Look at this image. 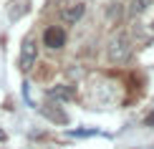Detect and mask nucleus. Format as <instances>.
Masks as SVG:
<instances>
[{"label":"nucleus","mask_w":154,"mask_h":149,"mask_svg":"<svg viewBox=\"0 0 154 149\" xmlns=\"http://www.w3.org/2000/svg\"><path fill=\"white\" fill-rule=\"evenodd\" d=\"M35 58H38L35 41H33V38H25L23 48H20V68L23 71H30V68H33V63H35Z\"/></svg>","instance_id":"obj_2"},{"label":"nucleus","mask_w":154,"mask_h":149,"mask_svg":"<svg viewBox=\"0 0 154 149\" xmlns=\"http://www.w3.org/2000/svg\"><path fill=\"white\" fill-rule=\"evenodd\" d=\"M106 56H109L111 63L129 61V56H131V38H129L126 30H116V33L111 36V41H109V46H106Z\"/></svg>","instance_id":"obj_1"},{"label":"nucleus","mask_w":154,"mask_h":149,"mask_svg":"<svg viewBox=\"0 0 154 149\" xmlns=\"http://www.w3.org/2000/svg\"><path fill=\"white\" fill-rule=\"evenodd\" d=\"M43 43H46L48 48H63L66 46V30L61 28V25H51L46 28V33H43Z\"/></svg>","instance_id":"obj_3"},{"label":"nucleus","mask_w":154,"mask_h":149,"mask_svg":"<svg viewBox=\"0 0 154 149\" xmlns=\"http://www.w3.org/2000/svg\"><path fill=\"white\" fill-rule=\"evenodd\" d=\"M43 114H46L51 121H58V124H66V121H68V116L63 114L58 106H53V104H46V106H43Z\"/></svg>","instance_id":"obj_6"},{"label":"nucleus","mask_w":154,"mask_h":149,"mask_svg":"<svg viewBox=\"0 0 154 149\" xmlns=\"http://www.w3.org/2000/svg\"><path fill=\"white\" fill-rule=\"evenodd\" d=\"M0 139H3V132H0Z\"/></svg>","instance_id":"obj_9"},{"label":"nucleus","mask_w":154,"mask_h":149,"mask_svg":"<svg viewBox=\"0 0 154 149\" xmlns=\"http://www.w3.org/2000/svg\"><path fill=\"white\" fill-rule=\"evenodd\" d=\"M76 96V88L68 86V83H58V86H53L48 91V99L51 101H71Z\"/></svg>","instance_id":"obj_4"},{"label":"nucleus","mask_w":154,"mask_h":149,"mask_svg":"<svg viewBox=\"0 0 154 149\" xmlns=\"http://www.w3.org/2000/svg\"><path fill=\"white\" fill-rule=\"evenodd\" d=\"M144 124H146V126H154V114H149V116H146V119H144Z\"/></svg>","instance_id":"obj_8"},{"label":"nucleus","mask_w":154,"mask_h":149,"mask_svg":"<svg viewBox=\"0 0 154 149\" xmlns=\"http://www.w3.org/2000/svg\"><path fill=\"white\" fill-rule=\"evenodd\" d=\"M149 5H152V0H131V5H129V18L142 15V13L149 8Z\"/></svg>","instance_id":"obj_7"},{"label":"nucleus","mask_w":154,"mask_h":149,"mask_svg":"<svg viewBox=\"0 0 154 149\" xmlns=\"http://www.w3.org/2000/svg\"><path fill=\"white\" fill-rule=\"evenodd\" d=\"M83 13H86V5H83V3H76V5H68V8L61 13V18H63L68 25H76V23L83 18Z\"/></svg>","instance_id":"obj_5"}]
</instances>
